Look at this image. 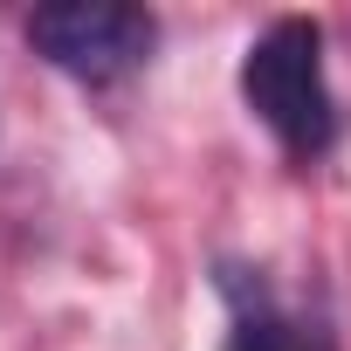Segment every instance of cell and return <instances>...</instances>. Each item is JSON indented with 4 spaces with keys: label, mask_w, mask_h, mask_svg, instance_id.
I'll use <instances>...</instances> for the list:
<instances>
[{
    "label": "cell",
    "mask_w": 351,
    "mask_h": 351,
    "mask_svg": "<svg viewBox=\"0 0 351 351\" xmlns=\"http://www.w3.org/2000/svg\"><path fill=\"white\" fill-rule=\"evenodd\" d=\"M228 351H330V337H324L317 324L276 310V303L255 289V303H248V310L234 317V330H228Z\"/></svg>",
    "instance_id": "cell-3"
},
{
    "label": "cell",
    "mask_w": 351,
    "mask_h": 351,
    "mask_svg": "<svg viewBox=\"0 0 351 351\" xmlns=\"http://www.w3.org/2000/svg\"><path fill=\"white\" fill-rule=\"evenodd\" d=\"M241 104L269 124L289 158H324L337 138V104L324 83V28L289 14L262 28L241 56Z\"/></svg>",
    "instance_id": "cell-1"
},
{
    "label": "cell",
    "mask_w": 351,
    "mask_h": 351,
    "mask_svg": "<svg viewBox=\"0 0 351 351\" xmlns=\"http://www.w3.org/2000/svg\"><path fill=\"white\" fill-rule=\"evenodd\" d=\"M28 42L42 62H56L76 83H117L131 76L158 28L145 8H117V0H69V8H35L28 14Z\"/></svg>",
    "instance_id": "cell-2"
}]
</instances>
